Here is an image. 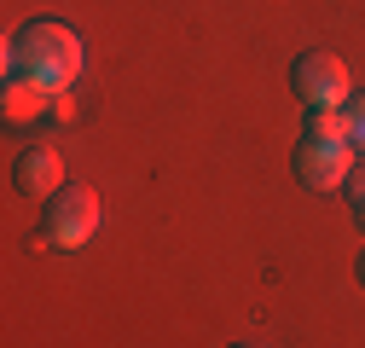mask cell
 I'll return each instance as SVG.
<instances>
[{
    "label": "cell",
    "instance_id": "6da1fadb",
    "mask_svg": "<svg viewBox=\"0 0 365 348\" xmlns=\"http://www.w3.org/2000/svg\"><path fill=\"white\" fill-rule=\"evenodd\" d=\"M81 76V41L70 24L35 18L6 41V81H29L41 93H70V81Z\"/></svg>",
    "mask_w": 365,
    "mask_h": 348
},
{
    "label": "cell",
    "instance_id": "7a4b0ae2",
    "mask_svg": "<svg viewBox=\"0 0 365 348\" xmlns=\"http://www.w3.org/2000/svg\"><path fill=\"white\" fill-rule=\"evenodd\" d=\"M99 232V192L81 186V180H64L53 198H47V244L58 250H76Z\"/></svg>",
    "mask_w": 365,
    "mask_h": 348
},
{
    "label": "cell",
    "instance_id": "3957f363",
    "mask_svg": "<svg viewBox=\"0 0 365 348\" xmlns=\"http://www.w3.org/2000/svg\"><path fill=\"white\" fill-rule=\"evenodd\" d=\"M290 87L307 111H342L354 93H348V64L336 53H302L296 70H290Z\"/></svg>",
    "mask_w": 365,
    "mask_h": 348
},
{
    "label": "cell",
    "instance_id": "277c9868",
    "mask_svg": "<svg viewBox=\"0 0 365 348\" xmlns=\"http://www.w3.org/2000/svg\"><path fill=\"white\" fill-rule=\"evenodd\" d=\"M348 174H354V145H348V140L302 134V145H296V180H302L307 192L348 186Z\"/></svg>",
    "mask_w": 365,
    "mask_h": 348
},
{
    "label": "cell",
    "instance_id": "5b68a950",
    "mask_svg": "<svg viewBox=\"0 0 365 348\" xmlns=\"http://www.w3.org/2000/svg\"><path fill=\"white\" fill-rule=\"evenodd\" d=\"M64 186V157H58V145H29L24 157H18V192L24 198H53Z\"/></svg>",
    "mask_w": 365,
    "mask_h": 348
},
{
    "label": "cell",
    "instance_id": "8992f818",
    "mask_svg": "<svg viewBox=\"0 0 365 348\" xmlns=\"http://www.w3.org/2000/svg\"><path fill=\"white\" fill-rule=\"evenodd\" d=\"M0 116H6L12 128H29L41 116H53V93H41V87H29V81H6L0 87Z\"/></svg>",
    "mask_w": 365,
    "mask_h": 348
},
{
    "label": "cell",
    "instance_id": "52a82bcc",
    "mask_svg": "<svg viewBox=\"0 0 365 348\" xmlns=\"http://www.w3.org/2000/svg\"><path fill=\"white\" fill-rule=\"evenodd\" d=\"M307 134H325V140H348V116H342V111H307Z\"/></svg>",
    "mask_w": 365,
    "mask_h": 348
},
{
    "label": "cell",
    "instance_id": "ba28073f",
    "mask_svg": "<svg viewBox=\"0 0 365 348\" xmlns=\"http://www.w3.org/2000/svg\"><path fill=\"white\" fill-rule=\"evenodd\" d=\"M342 116H348V145L365 157V93H359V99H348V105H342Z\"/></svg>",
    "mask_w": 365,
    "mask_h": 348
},
{
    "label": "cell",
    "instance_id": "9c48e42d",
    "mask_svg": "<svg viewBox=\"0 0 365 348\" xmlns=\"http://www.w3.org/2000/svg\"><path fill=\"white\" fill-rule=\"evenodd\" d=\"M348 203H354V215H359V221H365V163H354V174H348Z\"/></svg>",
    "mask_w": 365,
    "mask_h": 348
},
{
    "label": "cell",
    "instance_id": "30bf717a",
    "mask_svg": "<svg viewBox=\"0 0 365 348\" xmlns=\"http://www.w3.org/2000/svg\"><path fill=\"white\" fill-rule=\"evenodd\" d=\"M359 285H365V255H359Z\"/></svg>",
    "mask_w": 365,
    "mask_h": 348
},
{
    "label": "cell",
    "instance_id": "8fae6325",
    "mask_svg": "<svg viewBox=\"0 0 365 348\" xmlns=\"http://www.w3.org/2000/svg\"><path fill=\"white\" fill-rule=\"evenodd\" d=\"M238 348H255V342H238Z\"/></svg>",
    "mask_w": 365,
    "mask_h": 348
}]
</instances>
